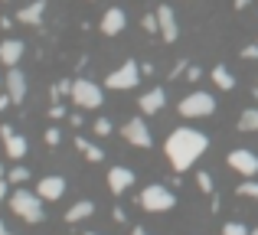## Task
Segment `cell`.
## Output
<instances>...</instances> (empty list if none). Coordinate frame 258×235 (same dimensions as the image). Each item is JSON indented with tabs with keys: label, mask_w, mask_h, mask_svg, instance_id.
<instances>
[{
	"label": "cell",
	"mask_w": 258,
	"mask_h": 235,
	"mask_svg": "<svg viewBox=\"0 0 258 235\" xmlns=\"http://www.w3.org/2000/svg\"><path fill=\"white\" fill-rule=\"evenodd\" d=\"M206 147H209V140H206V134L203 131H193V127H176V131L167 137V157H170V164H173V170H189V167L196 164V160L206 153Z\"/></svg>",
	"instance_id": "6da1fadb"
},
{
	"label": "cell",
	"mask_w": 258,
	"mask_h": 235,
	"mask_svg": "<svg viewBox=\"0 0 258 235\" xmlns=\"http://www.w3.org/2000/svg\"><path fill=\"white\" fill-rule=\"evenodd\" d=\"M10 209L17 212L23 222H30V225H36V222H43V196L39 193H30V190H17L10 196Z\"/></svg>",
	"instance_id": "7a4b0ae2"
},
{
	"label": "cell",
	"mask_w": 258,
	"mask_h": 235,
	"mask_svg": "<svg viewBox=\"0 0 258 235\" xmlns=\"http://www.w3.org/2000/svg\"><path fill=\"white\" fill-rule=\"evenodd\" d=\"M141 206H144L147 212H170L176 206V196L167 190V186L151 183V186H144V193H141Z\"/></svg>",
	"instance_id": "3957f363"
},
{
	"label": "cell",
	"mask_w": 258,
	"mask_h": 235,
	"mask_svg": "<svg viewBox=\"0 0 258 235\" xmlns=\"http://www.w3.org/2000/svg\"><path fill=\"white\" fill-rule=\"evenodd\" d=\"M141 75H144V72H141V65L134 62V59H127L124 65H118V69L105 79V85L111 92H127V89H134V85L141 82Z\"/></svg>",
	"instance_id": "277c9868"
},
{
	"label": "cell",
	"mask_w": 258,
	"mask_h": 235,
	"mask_svg": "<svg viewBox=\"0 0 258 235\" xmlns=\"http://www.w3.org/2000/svg\"><path fill=\"white\" fill-rule=\"evenodd\" d=\"M176 108H180L183 118H209L216 111V98L209 95V92H193V95H186Z\"/></svg>",
	"instance_id": "5b68a950"
},
{
	"label": "cell",
	"mask_w": 258,
	"mask_h": 235,
	"mask_svg": "<svg viewBox=\"0 0 258 235\" xmlns=\"http://www.w3.org/2000/svg\"><path fill=\"white\" fill-rule=\"evenodd\" d=\"M101 89L95 82H88V79H76L72 82V102L79 105V108H101Z\"/></svg>",
	"instance_id": "8992f818"
},
{
	"label": "cell",
	"mask_w": 258,
	"mask_h": 235,
	"mask_svg": "<svg viewBox=\"0 0 258 235\" xmlns=\"http://www.w3.org/2000/svg\"><path fill=\"white\" fill-rule=\"evenodd\" d=\"M121 134H124V140H127V144H134V147H151L154 144V140H151V131H147V124H144V118L124 121Z\"/></svg>",
	"instance_id": "52a82bcc"
},
{
	"label": "cell",
	"mask_w": 258,
	"mask_h": 235,
	"mask_svg": "<svg viewBox=\"0 0 258 235\" xmlns=\"http://www.w3.org/2000/svg\"><path fill=\"white\" fill-rule=\"evenodd\" d=\"M226 160H229V167H232V170L242 173V177H255V173H258V157H255L252 150H245V147H235Z\"/></svg>",
	"instance_id": "ba28073f"
},
{
	"label": "cell",
	"mask_w": 258,
	"mask_h": 235,
	"mask_svg": "<svg viewBox=\"0 0 258 235\" xmlns=\"http://www.w3.org/2000/svg\"><path fill=\"white\" fill-rule=\"evenodd\" d=\"M157 26H160V36H164V43H176V36H180V26H176L173 7H167V4L157 7Z\"/></svg>",
	"instance_id": "9c48e42d"
},
{
	"label": "cell",
	"mask_w": 258,
	"mask_h": 235,
	"mask_svg": "<svg viewBox=\"0 0 258 235\" xmlns=\"http://www.w3.org/2000/svg\"><path fill=\"white\" fill-rule=\"evenodd\" d=\"M0 140H4V150H7V157H13V160H20L26 150H30L26 137H20V134L13 131L10 124H4V127H0Z\"/></svg>",
	"instance_id": "30bf717a"
},
{
	"label": "cell",
	"mask_w": 258,
	"mask_h": 235,
	"mask_svg": "<svg viewBox=\"0 0 258 235\" xmlns=\"http://www.w3.org/2000/svg\"><path fill=\"white\" fill-rule=\"evenodd\" d=\"M4 92L10 95V102H13V105H20V102L26 98V75L17 69V65L7 72V79H4Z\"/></svg>",
	"instance_id": "8fae6325"
},
{
	"label": "cell",
	"mask_w": 258,
	"mask_h": 235,
	"mask_svg": "<svg viewBox=\"0 0 258 235\" xmlns=\"http://www.w3.org/2000/svg\"><path fill=\"white\" fill-rule=\"evenodd\" d=\"M127 26V17H124V10H118V7H111V10H105V17H101V26L98 30L105 33V36H118L121 30Z\"/></svg>",
	"instance_id": "7c38bea8"
},
{
	"label": "cell",
	"mask_w": 258,
	"mask_h": 235,
	"mask_svg": "<svg viewBox=\"0 0 258 235\" xmlns=\"http://www.w3.org/2000/svg\"><path fill=\"white\" fill-rule=\"evenodd\" d=\"M131 183H134V170H127V167H111L108 170V190L111 193H124Z\"/></svg>",
	"instance_id": "4fadbf2b"
},
{
	"label": "cell",
	"mask_w": 258,
	"mask_h": 235,
	"mask_svg": "<svg viewBox=\"0 0 258 235\" xmlns=\"http://www.w3.org/2000/svg\"><path fill=\"white\" fill-rule=\"evenodd\" d=\"M43 17H46V0H33L30 7H23L17 13V20L23 26H43Z\"/></svg>",
	"instance_id": "5bb4252c"
},
{
	"label": "cell",
	"mask_w": 258,
	"mask_h": 235,
	"mask_svg": "<svg viewBox=\"0 0 258 235\" xmlns=\"http://www.w3.org/2000/svg\"><path fill=\"white\" fill-rule=\"evenodd\" d=\"M164 105H167V92L164 89H151V92L141 95V111H144V115H157Z\"/></svg>",
	"instance_id": "9a60e30c"
},
{
	"label": "cell",
	"mask_w": 258,
	"mask_h": 235,
	"mask_svg": "<svg viewBox=\"0 0 258 235\" xmlns=\"http://www.w3.org/2000/svg\"><path fill=\"white\" fill-rule=\"evenodd\" d=\"M62 193H66L62 177H43L39 180V196L43 199H62Z\"/></svg>",
	"instance_id": "2e32d148"
},
{
	"label": "cell",
	"mask_w": 258,
	"mask_h": 235,
	"mask_svg": "<svg viewBox=\"0 0 258 235\" xmlns=\"http://www.w3.org/2000/svg\"><path fill=\"white\" fill-rule=\"evenodd\" d=\"M20 56H23V43H20V39H4V43H0V62L4 65H17L20 62Z\"/></svg>",
	"instance_id": "e0dca14e"
},
{
	"label": "cell",
	"mask_w": 258,
	"mask_h": 235,
	"mask_svg": "<svg viewBox=\"0 0 258 235\" xmlns=\"http://www.w3.org/2000/svg\"><path fill=\"white\" fill-rule=\"evenodd\" d=\"M76 150L82 153L85 160H92V164H98V160L105 157V153H101V147H98V144H92V140H88V137H82V134L76 137Z\"/></svg>",
	"instance_id": "ac0fdd59"
},
{
	"label": "cell",
	"mask_w": 258,
	"mask_h": 235,
	"mask_svg": "<svg viewBox=\"0 0 258 235\" xmlns=\"http://www.w3.org/2000/svg\"><path fill=\"white\" fill-rule=\"evenodd\" d=\"M95 212V206L88 203V199H82V203H76L69 212H66V222H82V219H88Z\"/></svg>",
	"instance_id": "d6986e66"
},
{
	"label": "cell",
	"mask_w": 258,
	"mask_h": 235,
	"mask_svg": "<svg viewBox=\"0 0 258 235\" xmlns=\"http://www.w3.org/2000/svg\"><path fill=\"white\" fill-rule=\"evenodd\" d=\"M213 82L219 85L222 92H229V89H235V79H232V72L226 69V65H213Z\"/></svg>",
	"instance_id": "ffe728a7"
},
{
	"label": "cell",
	"mask_w": 258,
	"mask_h": 235,
	"mask_svg": "<svg viewBox=\"0 0 258 235\" xmlns=\"http://www.w3.org/2000/svg\"><path fill=\"white\" fill-rule=\"evenodd\" d=\"M239 131H245V134L258 131V108H245L239 115Z\"/></svg>",
	"instance_id": "44dd1931"
},
{
	"label": "cell",
	"mask_w": 258,
	"mask_h": 235,
	"mask_svg": "<svg viewBox=\"0 0 258 235\" xmlns=\"http://www.w3.org/2000/svg\"><path fill=\"white\" fill-rule=\"evenodd\" d=\"M62 95H72V82H69V79H62V82L52 85V102H59Z\"/></svg>",
	"instance_id": "7402d4cb"
},
{
	"label": "cell",
	"mask_w": 258,
	"mask_h": 235,
	"mask_svg": "<svg viewBox=\"0 0 258 235\" xmlns=\"http://www.w3.org/2000/svg\"><path fill=\"white\" fill-rule=\"evenodd\" d=\"M23 180H30V170H26V167H13V170L7 173V183H23Z\"/></svg>",
	"instance_id": "603a6c76"
},
{
	"label": "cell",
	"mask_w": 258,
	"mask_h": 235,
	"mask_svg": "<svg viewBox=\"0 0 258 235\" xmlns=\"http://www.w3.org/2000/svg\"><path fill=\"white\" fill-rule=\"evenodd\" d=\"M92 127H95V134H98V137H108V134L114 131V127H111V121H108V118H98Z\"/></svg>",
	"instance_id": "cb8c5ba5"
},
{
	"label": "cell",
	"mask_w": 258,
	"mask_h": 235,
	"mask_svg": "<svg viewBox=\"0 0 258 235\" xmlns=\"http://www.w3.org/2000/svg\"><path fill=\"white\" fill-rule=\"evenodd\" d=\"M196 183H200V190H203V193H213V177H209L206 170L196 173Z\"/></svg>",
	"instance_id": "d4e9b609"
},
{
	"label": "cell",
	"mask_w": 258,
	"mask_h": 235,
	"mask_svg": "<svg viewBox=\"0 0 258 235\" xmlns=\"http://www.w3.org/2000/svg\"><path fill=\"white\" fill-rule=\"evenodd\" d=\"M239 196H245V199H258V183H239Z\"/></svg>",
	"instance_id": "484cf974"
},
{
	"label": "cell",
	"mask_w": 258,
	"mask_h": 235,
	"mask_svg": "<svg viewBox=\"0 0 258 235\" xmlns=\"http://www.w3.org/2000/svg\"><path fill=\"white\" fill-rule=\"evenodd\" d=\"M222 235H248V229L242 222H226L222 225Z\"/></svg>",
	"instance_id": "4316f807"
},
{
	"label": "cell",
	"mask_w": 258,
	"mask_h": 235,
	"mask_svg": "<svg viewBox=\"0 0 258 235\" xmlns=\"http://www.w3.org/2000/svg\"><path fill=\"white\" fill-rule=\"evenodd\" d=\"M141 26H144L147 33H160V26H157V13H147V17L141 20Z\"/></svg>",
	"instance_id": "83f0119b"
},
{
	"label": "cell",
	"mask_w": 258,
	"mask_h": 235,
	"mask_svg": "<svg viewBox=\"0 0 258 235\" xmlns=\"http://www.w3.org/2000/svg\"><path fill=\"white\" fill-rule=\"evenodd\" d=\"M59 140H62V131H59V127H49V131H46V144H49V147H56Z\"/></svg>",
	"instance_id": "f1b7e54d"
},
{
	"label": "cell",
	"mask_w": 258,
	"mask_h": 235,
	"mask_svg": "<svg viewBox=\"0 0 258 235\" xmlns=\"http://www.w3.org/2000/svg\"><path fill=\"white\" fill-rule=\"evenodd\" d=\"M49 118H56V121H59V118H66V105H59V102H56V105L49 108Z\"/></svg>",
	"instance_id": "f546056e"
},
{
	"label": "cell",
	"mask_w": 258,
	"mask_h": 235,
	"mask_svg": "<svg viewBox=\"0 0 258 235\" xmlns=\"http://www.w3.org/2000/svg\"><path fill=\"white\" fill-rule=\"evenodd\" d=\"M242 59H258V43L255 46H245V49H242Z\"/></svg>",
	"instance_id": "4dcf8cb0"
},
{
	"label": "cell",
	"mask_w": 258,
	"mask_h": 235,
	"mask_svg": "<svg viewBox=\"0 0 258 235\" xmlns=\"http://www.w3.org/2000/svg\"><path fill=\"white\" fill-rule=\"evenodd\" d=\"M186 75H189V82H200V75H203V72L196 69V65H189V69H186Z\"/></svg>",
	"instance_id": "1f68e13d"
},
{
	"label": "cell",
	"mask_w": 258,
	"mask_h": 235,
	"mask_svg": "<svg viewBox=\"0 0 258 235\" xmlns=\"http://www.w3.org/2000/svg\"><path fill=\"white\" fill-rule=\"evenodd\" d=\"M7 105H13V102H10V95H7V92H0V111H4Z\"/></svg>",
	"instance_id": "d6a6232c"
},
{
	"label": "cell",
	"mask_w": 258,
	"mask_h": 235,
	"mask_svg": "<svg viewBox=\"0 0 258 235\" xmlns=\"http://www.w3.org/2000/svg\"><path fill=\"white\" fill-rule=\"evenodd\" d=\"M69 124H72V127H79V124H82V115H79V111H76V115H69Z\"/></svg>",
	"instance_id": "836d02e7"
},
{
	"label": "cell",
	"mask_w": 258,
	"mask_h": 235,
	"mask_svg": "<svg viewBox=\"0 0 258 235\" xmlns=\"http://www.w3.org/2000/svg\"><path fill=\"white\" fill-rule=\"evenodd\" d=\"M248 4H252V0H235V10H245Z\"/></svg>",
	"instance_id": "e575fe53"
},
{
	"label": "cell",
	"mask_w": 258,
	"mask_h": 235,
	"mask_svg": "<svg viewBox=\"0 0 258 235\" xmlns=\"http://www.w3.org/2000/svg\"><path fill=\"white\" fill-rule=\"evenodd\" d=\"M4 196H7V183L0 180V206H4Z\"/></svg>",
	"instance_id": "d590c367"
},
{
	"label": "cell",
	"mask_w": 258,
	"mask_h": 235,
	"mask_svg": "<svg viewBox=\"0 0 258 235\" xmlns=\"http://www.w3.org/2000/svg\"><path fill=\"white\" fill-rule=\"evenodd\" d=\"M131 235H147V229H141V225H134V232Z\"/></svg>",
	"instance_id": "8d00e7d4"
},
{
	"label": "cell",
	"mask_w": 258,
	"mask_h": 235,
	"mask_svg": "<svg viewBox=\"0 0 258 235\" xmlns=\"http://www.w3.org/2000/svg\"><path fill=\"white\" fill-rule=\"evenodd\" d=\"M248 235H258V225H255V229H252V232H248Z\"/></svg>",
	"instance_id": "74e56055"
},
{
	"label": "cell",
	"mask_w": 258,
	"mask_h": 235,
	"mask_svg": "<svg viewBox=\"0 0 258 235\" xmlns=\"http://www.w3.org/2000/svg\"><path fill=\"white\" fill-rule=\"evenodd\" d=\"M0 180H4V167H0Z\"/></svg>",
	"instance_id": "f35d334b"
},
{
	"label": "cell",
	"mask_w": 258,
	"mask_h": 235,
	"mask_svg": "<svg viewBox=\"0 0 258 235\" xmlns=\"http://www.w3.org/2000/svg\"><path fill=\"white\" fill-rule=\"evenodd\" d=\"M0 92H4V79H0Z\"/></svg>",
	"instance_id": "ab89813d"
},
{
	"label": "cell",
	"mask_w": 258,
	"mask_h": 235,
	"mask_svg": "<svg viewBox=\"0 0 258 235\" xmlns=\"http://www.w3.org/2000/svg\"><path fill=\"white\" fill-rule=\"evenodd\" d=\"M85 235H98V232H85Z\"/></svg>",
	"instance_id": "60d3db41"
}]
</instances>
